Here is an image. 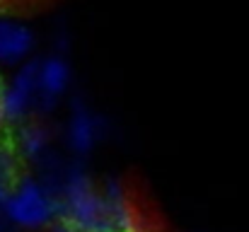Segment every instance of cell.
<instances>
[{
  "instance_id": "6da1fadb",
  "label": "cell",
  "mask_w": 249,
  "mask_h": 232,
  "mask_svg": "<svg viewBox=\"0 0 249 232\" xmlns=\"http://www.w3.org/2000/svg\"><path fill=\"white\" fill-rule=\"evenodd\" d=\"M58 218L73 223L83 232H114L104 194L78 162H68L66 181L58 194Z\"/></svg>"
},
{
  "instance_id": "7a4b0ae2",
  "label": "cell",
  "mask_w": 249,
  "mask_h": 232,
  "mask_svg": "<svg viewBox=\"0 0 249 232\" xmlns=\"http://www.w3.org/2000/svg\"><path fill=\"white\" fill-rule=\"evenodd\" d=\"M0 208L10 225L22 230H41L58 218V198L34 177L17 179Z\"/></svg>"
},
{
  "instance_id": "3957f363",
  "label": "cell",
  "mask_w": 249,
  "mask_h": 232,
  "mask_svg": "<svg viewBox=\"0 0 249 232\" xmlns=\"http://www.w3.org/2000/svg\"><path fill=\"white\" fill-rule=\"evenodd\" d=\"M107 121L92 111L80 97H73L71 102V116L66 124V145L78 157H85L94 150V145L104 138Z\"/></svg>"
},
{
  "instance_id": "277c9868",
  "label": "cell",
  "mask_w": 249,
  "mask_h": 232,
  "mask_svg": "<svg viewBox=\"0 0 249 232\" xmlns=\"http://www.w3.org/2000/svg\"><path fill=\"white\" fill-rule=\"evenodd\" d=\"M39 89H36V107L39 111H51L66 94L71 85V66L61 51H53L51 56L39 61Z\"/></svg>"
},
{
  "instance_id": "5b68a950",
  "label": "cell",
  "mask_w": 249,
  "mask_h": 232,
  "mask_svg": "<svg viewBox=\"0 0 249 232\" xmlns=\"http://www.w3.org/2000/svg\"><path fill=\"white\" fill-rule=\"evenodd\" d=\"M39 61H29L12 82L2 89V104L7 121H19L29 114V109L36 107V89H39Z\"/></svg>"
},
{
  "instance_id": "8992f818",
  "label": "cell",
  "mask_w": 249,
  "mask_h": 232,
  "mask_svg": "<svg viewBox=\"0 0 249 232\" xmlns=\"http://www.w3.org/2000/svg\"><path fill=\"white\" fill-rule=\"evenodd\" d=\"M102 194H104V201H107V208H109L114 232H145L141 218H138V211L133 208L131 196H128V191L124 189L121 181L107 179Z\"/></svg>"
},
{
  "instance_id": "52a82bcc",
  "label": "cell",
  "mask_w": 249,
  "mask_h": 232,
  "mask_svg": "<svg viewBox=\"0 0 249 232\" xmlns=\"http://www.w3.org/2000/svg\"><path fill=\"white\" fill-rule=\"evenodd\" d=\"M34 49V34L29 27L15 19H0V63L12 66L29 56Z\"/></svg>"
},
{
  "instance_id": "ba28073f",
  "label": "cell",
  "mask_w": 249,
  "mask_h": 232,
  "mask_svg": "<svg viewBox=\"0 0 249 232\" xmlns=\"http://www.w3.org/2000/svg\"><path fill=\"white\" fill-rule=\"evenodd\" d=\"M49 145H51V136H49L46 126H41V124H27L22 128V133H19V150H22V155L27 160L39 162L46 153H51Z\"/></svg>"
},
{
  "instance_id": "9c48e42d",
  "label": "cell",
  "mask_w": 249,
  "mask_h": 232,
  "mask_svg": "<svg viewBox=\"0 0 249 232\" xmlns=\"http://www.w3.org/2000/svg\"><path fill=\"white\" fill-rule=\"evenodd\" d=\"M17 169H19L17 153L10 145L0 143V181H5V184L12 186L17 181Z\"/></svg>"
},
{
  "instance_id": "30bf717a",
  "label": "cell",
  "mask_w": 249,
  "mask_h": 232,
  "mask_svg": "<svg viewBox=\"0 0 249 232\" xmlns=\"http://www.w3.org/2000/svg\"><path fill=\"white\" fill-rule=\"evenodd\" d=\"M49 228H51V232H83L80 228H75L73 223H68V220H63V218H56Z\"/></svg>"
},
{
  "instance_id": "8fae6325",
  "label": "cell",
  "mask_w": 249,
  "mask_h": 232,
  "mask_svg": "<svg viewBox=\"0 0 249 232\" xmlns=\"http://www.w3.org/2000/svg\"><path fill=\"white\" fill-rule=\"evenodd\" d=\"M10 184H5V181H0V206L5 203V198H7V194H10Z\"/></svg>"
},
{
  "instance_id": "7c38bea8",
  "label": "cell",
  "mask_w": 249,
  "mask_h": 232,
  "mask_svg": "<svg viewBox=\"0 0 249 232\" xmlns=\"http://www.w3.org/2000/svg\"><path fill=\"white\" fill-rule=\"evenodd\" d=\"M7 121V116H5V104H2V87H0V128H2V124Z\"/></svg>"
},
{
  "instance_id": "4fadbf2b",
  "label": "cell",
  "mask_w": 249,
  "mask_h": 232,
  "mask_svg": "<svg viewBox=\"0 0 249 232\" xmlns=\"http://www.w3.org/2000/svg\"><path fill=\"white\" fill-rule=\"evenodd\" d=\"M15 2H17V0H0V12L12 10V7H15Z\"/></svg>"
},
{
  "instance_id": "5bb4252c",
  "label": "cell",
  "mask_w": 249,
  "mask_h": 232,
  "mask_svg": "<svg viewBox=\"0 0 249 232\" xmlns=\"http://www.w3.org/2000/svg\"><path fill=\"white\" fill-rule=\"evenodd\" d=\"M7 225H10V223H7V218H5L2 208H0V232H5V230H7Z\"/></svg>"
},
{
  "instance_id": "9a60e30c",
  "label": "cell",
  "mask_w": 249,
  "mask_h": 232,
  "mask_svg": "<svg viewBox=\"0 0 249 232\" xmlns=\"http://www.w3.org/2000/svg\"><path fill=\"white\" fill-rule=\"evenodd\" d=\"M17 2H27V0H17Z\"/></svg>"
}]
</instances>
